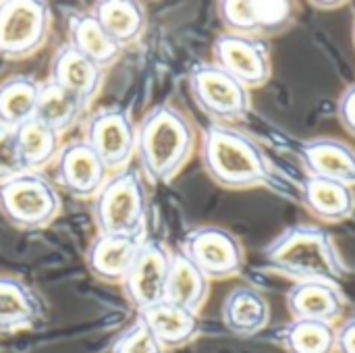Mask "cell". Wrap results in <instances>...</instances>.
Returning <instances> with one entry per match:
<instances>
[{"mask_svg":"<svg viewBox=\"0 0 355 353\" xmlns=\"http://www.w3.org/2000/svg\"><path fill=\"white\" fill-rule=\"evenodd\" d=\"M266 266L295 283H327L341 287L347 266L333 235L322 227H287L264 250Z\"/></svg>","mask_w":355,"mask_h":353,"instance_id":"obj_1","label":"cell"},{"mask_svg":"<svg viewBox=\"0 0 355 353\" xmlns=\"http://www.w3.org/2000/svg\"><path fill=\"white\" fill-rule=\"evenodd\" d=\"M193 148L196 129L175 106H156L137 125L135 156L154 183H171L189 162Z\"/></svg>","mask_w":355,"mask_h":353,"instance_id":"obj_2","label":"cell"},{"mask_svg":"<svg viewBox=\"0 0 355 353\" xmlns=\"http://www.w3.org/2000/svg\"><path fill=\"white\" fill-rule=\"evenodd\" d=\"M202 166L225 189H254L270 179V164L254 137L212 123L202 135Z\"/></svg>","mask_w":355,"mask_h":353,"instance_id":"obj_3","label":"cell"},{"mask_svg":"<svg viewBox=\"0 0 355 353\" xmlns=\"http://www.w3.org/2000/svg\"><path fill=\"white\" fill-rule=\"evenodd\" d=\"M94 221L104 235H144L148 191L139 171L127 166L104 183L94 198Z\"/></svg>","mask_w":355,"mask_h":353,"instance_id":"obj_4","label":"cell"},{"mask_svg":"<svg viewBox=\"0 0 355 353\" xmlns=\"http://www.w3.org/2000/svg\"><path fill=\"white\" fill-rule=\"evenodd\" d=\"M56 187L40 173H21L0 185V214L19 231L46 229L60 212Z\"/></svg>","mask_w":355,"mask_h":353,"instance_id":"obj_5","label":"cell"},{"mask_svg":"<svg viewBox=\"0 0 355 353\" xmlns=\"http://www.w3.org/2000/svg\"><path fill=\"white\" fill-rule=\"evenodd\" d=\"M52 10L40 0L0 2V58L21 60L37 52L50 35Z\"/></svg>","mask_w":355,"mask_h":353,"instance_id":"obj_6","label":"cell"},{"mask_svg":"<svg viewBox=\"0 0 355 353\" xmlns=\"http://www.w3.org/2000/svg\"><path fill=\"white\" fill-rule=\"evenodd\" d=\"M189 89L200 110L218 125L241 121L252 108L250 89L214 62L198 64L191 69Z\"/></svg>","mask_w":355,"mask_h":353,"instance_id":"obj_7","label":"cell"},{"mask_svg":"<svg viewBox=\"0 0 355 353\" xmlns=\"http://www.w3.org/2000/svg\"><path fill=\"white\" fill-rule=\"evenodd\" d=\"M181 252L206 275L208 281L233 279L243 270L241 241L223 227H198L187 233Z\"/></svg>","mask_w":355,"mask_h":353,"instance_id":"obj_8","label":"cell"},{"mask_svg":"<svg viewBox=\"0 0 355 353\" xmlns=\"http://www.w3.org/2000/svg\"><path fill=\"white\" fill-rule=\"evenodd\" d=\"M173 252L158 239H144L125 281L121 283L127 302L139 312L166 300V281Z\"/></svg>","mask_w":355,"mask_h":353,"instance_id":"obj_9","label":"cell"},{"mask_svg":"<svg viewBox=\"0 0 355 353\" xmlns=\"http://www.w3.org/2000/svg\"><path fill=\"white\" fill-rule=\"evenodd\" d=\"M83 141L100 156L108 171L119 173L129 166L135 154L137 125L125 108H102L87 121Z\"/></svg>","mask_w":355,"mask_h":353,"instance_id":"obj_10","label":"cell"},{"mask_svg":"<svg viewBox=\"0 0 355 353\" xmlns=\"http://www.w3.org/2000/svg\"><path fill=\"white\" fill-rule=\"evenodd\" d=\"M212 62L248 89L262 87L272 73L270 50L262 37L223 33L212 44Z\"/></svg>","mask_w":355,"mask_h":353,"instance_id":"obj_11","label":"cell"},{"mask_svg":"<svg viewBox=\"0 0 355 353\" xmlns=\"http://www.w3.org/2000/svg\"><path fill=\"white\" fill-rule=\"evenodd\" d=\"M218 17L227 33L262 37L285 31L293 21V4L287 0H223Z\"/></svg>","mask_w":355,"mask_h":353,"instance_id":"obj_12","label":"cell"},{"mask_svg":"<svg viewBox=\"0 0 355 353\" xmlns=\"http://www.w3.org/2000/svg\"><path fill=\"white\" fill-rule=\"evenodd\" d=\"M54 177L62 191L77 200L96 198L108 181V169L85 141H71L60 148L54 160Z\"/></svg>","mask_w":355,"mask_h":353,"instance_id":"obj_13","label":"cell"},{"mask_svg":"<svg viewBox=\"0 0 355 353\" xmlns=\"http://www.w3.org/2000/svg\"><path fill=\"white\" fill-rule=\"evenodd\" d=\"M144 235H104L89 243L85 252V266L89 275L102 283H123L141 243Z\"/></svg>","mask_w":355,"mask_h":353,"instance_id":"obj_14","label":"cell"},{"mask_svg":"<svg viewBox=\"0 0 355 353\" xmlns=\"http://www.w3.org/2000/svg\"><path fill=\"white\" fill-rule=\"evenodd\" d=\"M104 79V69L64 44L50 62V83L73 94L85 108L96 100Z\"/></svg>","mask_w":355,"mask_h":353,"instance_id":"obj_15","label":"cell"},{"mask_svg":"<svg viewBox=\"0 0 355 353\" xmlns=\"http://www.w3.org/2000/svg\"><path fill=\"white\" fill-rule=\"evenodd\" d=\"M300 158L308 177L331 179L349 187L355 185V150L339 139L320 137L306 141Z\"/></svg>","mask_w":355,"mask_h":353,"instance_id":"obj_16","label":"cell"},{"mask_svg":"<svg viewBox=\"0 0 355 353\" xmlns=\"http://www.w3.org/2000/svg\"><path fill=\"white\" fill-rule=\"evenodd\" d=\"M137 318L150 329V333L164 347V352L179 350L191 343L200 333L198 314L166 300L139 312Z\"/></svg>","mask_w":355,"mask_h":353,"instance_id":"obj_17","label":"cell"},{"mask_svg":"<svg viewBox=\"0 0 355 353\" xmlns=\"http://www.w3.org/2000/svg\"><path fill=\"white\" fill-rule=\"evenodd\" d=\"M345 308L341 289L327 283H295L287 293V310L293 320L335 325Z\"/></svg>","mask_w":355,"mask_h":353,"instance_id":"obj_18","label":"cell"},{"mask_svg":"<svg viewBox=\"0 0 355 353\" xmlns=\"http://www.w3.org/2000/svg\"><path fill=\"white\" fill-rule=\"evenodd\" d=\"M302 202L320 223H343L355 212L354 187L318 177H306L302 185Z\"/></svg>","mask_w":355,"mask_h":353,"instance_id":"obj_19","label":"cell"},{"mask_svg":"<svg viewBox=\"0 0 355 353\" xmlns=\"http://www.w3.org/2000/svg\"><path fill=\"white\" fill-rule=\"evenodd\" d=\"M223 325L237 337H254L270 322V306L266 298L252 287L233 289L223 302Z\"/></svg>","mask_w":355,"mask_h":353,"instance_id":"obj_20","label":"cell"},{"mask_svg":"<svg viewBox=\"0 0 355 353\" xmlns=\"http://www.w3.org/2000/svg\"><path fill=\"white\" fill-rule=\"evenodd\" d=\"M210 295V281L206 275L181 252H173L171 270L166 281V302L183 306L191 312H200Z\"/></svg>","mask_w":355,"mask_h":353,"instance_id":"obj_21","label":"cell"},{"mask_svg":"<svg viewBox=\"0 0 355 353\" xmlns=\"http://www.w3.org/2000/svg\"><path fill=\"white\" fill-rule=\"evenodd\" d=\"M69 46L94 60L98 67L106 69L121 56V46L106 33L96 15L77 12L69 21Z\"/></svg>","mask_w":355,"mask_h":353,"instance_id":"obj_22","label":"cell"},{"mask_svg":"<svg viewBox=\"0 0 355 353\" xmlns=\"http://www.w3.org/2000/svg\"><path fill=\"white\" fill-rule=\"evenodd\" d=\"M35 293L19 279L0 277V335L31 329L40 318Z\"/></svg>","mask_w":355,"mask_h":353,"instance_id":"obj_23","label":"cell"},{"mask_svg":"<svg viewBox=\"0 0 355 353\" xmlns=\"http://www.w3.org/2000/svg\"><path fill=\"white\" fill-rule=\"evenodd\" d=\"M17 150L25 173H40L44 166L56 160L60 152V133L35 117L15 129Z\"/></svg>","mask_w":355,"mask_h":353,"instance_id":"obj_24","label":"cell"},{"mask_svg":"<svg viewBox=\"0 0 355 353\" xmlns=\"http://www.w3.org/2000/svg\"><path fill=\"white\" fill-rule=\"evenodd\" d=\"M92 12L121 48L135 44L146 29V8L135 0H102Z\"/></svg>","mask_w":355,"mask_h":353,"instance_id":"obj_25","label":"cell"},{"mask_svg":"<svg viewBox=\"0 0 355 353\" xmlns=\"http://www.w3.org/2000/svg\"><path fill=\"white\" fill-rule=\"evenodd\" d=\"M42 85L27 77L15 75L0 83V127L17 129L35 117Z\"/></svg>","mask_w":355,"mask_h":353,"instance_id":"obj_26","label":"cell"},{"mask_svg":"<svg viewBox=\"0 0 355 353\" xmlns=\"http://www.w3.org/2000/svg\"><path fill=\"white\" fill-rule=\"evenodd\" d=\"M83 110H85V106L73 94H69L67 89L48 81L40 89L35 119L46 123L48 127H52L56 133L62 135L67 129H71L77 123V119L81 117Z\"/></svg>","mask_w":355,"mask_h":353,"instance_id":"obj_27","label":"cell"},{"mask_svg":"<svg viewBox=\"0 0 355 353\" xmlns=\"http://www.w3.org/2000/svg\"><path fill=\"white\" fill-rule=\"evenodd\" d=\"M283 345L287 353H335L337 329L316 320H293L283 333Z\"/></svg>","mask_w":355,"mask_h":353,"instance_id":"obj_28","label":"cell"},{"mask_svg":"<svg viewBox=\"0 0 355 353\" xmlns=\"http://www.w3.org/2000/svg\"><path fill=\"white\" fill-rule=\"evenodd\" d=\"M110 353H166L164 347L154 339V335L150 333V329L137 318V322L125 331L119 341L114 343Z\"/></svg>","mask_w":355,"mask_h":353,"instance_id":"obj_29","label":"cell"},{"mask_svg":"<svg viewBox=\"0 0 355 353\" xmlns=\"http://www.w3.org/2000/svg\"><path fill=\"white\" fill-rule=\"evenodd\" d=\"M25 173L12 129L0 127V185Z\"/></svg>","mask_w":355,"mask_h":353,"instance_id":"obj_30","label":"cell"},{"mask_svg":"<svg viewBox=\"0 0 355 353\" xmlns=\"http://www.w3.org/2000/svg\"><path fill=\"white\" fill-rule=\"evenodd\" d=\"M337 117H339L341 125L345 127V131L355 137V83L341 94L339 106H337Z\"/></svg>","mask_w":355,"mask_h":353,"instance_id":"obj_31","label":"cell"},{"mask_svg":"<svg viewBox=\"0 0 355 353\" xmlns=\"http://www.w3.org/2000/svg\"><path fill=\"white\" fill-rule=\"evenodd\" d=\"M335 353H355V316L345 320L341 329H337Z\"/></svg>","mask_w":355,"mask_h":353,"instance_id":"obj_32","label":"cell"},{"mask_svg":"<svg viewBox=\"0 0 355 353\" xmlns=\"http://www.w3.org/2000/svg\"><path fill=\"white\" fill-rule=\"evenodd\" d=\"M354 44H355V19H354Z\"/></svg>","mask_w":355,"mask_h":353,"instance_id":"obj_33","label":"cell"}]
</instances>
